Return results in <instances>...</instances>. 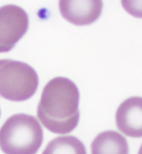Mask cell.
I'll list each match as a JSON object with an SVG mask.
<instances>
[{"label": "cell", "mask_w": 142, "mask_h": 154, "mask_svg": "<svg viewBox=\"0 0 142 154\" xmlns=\"http://www.w3.org/2000/svg\"><path fill=\"white\" fill-rule=\"evenodd\" d=\"M138 154H142V144L141 146H140V149H139Z\"/></svg>", "instance_id": "obj_10"}, {"label": "cell", "mask_w": 142, "mask_h": 154, "mask_svg": "<svg viewBox=\"0 0 142 154\" xmlns=\"http://www.w3.org/2000/svg\"><path fill=\"white\" fill-rule=\"evenodd\" d=\"M42 154H87L84 143L74 136L58 137L48 143Z\"/></svg>", "instance_id": "obj_8"}, {"label": "cell", "mask_w": 142, "mask_h": 154, "mask_svg": "<svg viewBox=\"0 0 142 154\" xmlns=\"http://www.w3.org/2000/svg\"><path fill=\"white\" fill-rule=\"evenodd\" d=\"M121 4L131 15L142 19V1H122Z\"/></svg>", "instance_id": "obj_9"}, {"label": "cell", "mask_w": 142, "mask_h": 154, "mask_svg": "<svg viewBox=\"0 0 142 154\" xmlns=\"http://www.w3.org/2000/svg\"><path fill=\"white\" fill-rule=\"evenodd\" d=\"M29 16L25 10L14 4L0 7V53L13 50L26 34Z\"/></svg>", "instance_id": "obj_4"}, {"label": "cell", "mask_w": 142, "mask_h": 154, "mask_svg": "<svg viewBox=\"0 0 142 154\" xmlns=\"http://www.w3.org/2000/svg\"><path fill=\"white\" fill-rule=\"evenodd\" d=\"M79 103L77 85L68 78L55 77L43 90L37 108L38 118L51 132L68 134L79 123Z\"/></svg>", "instance_id": "obj_1"}, {"label": "cell", "mask_w": 142, "mask_h": 154, "mask_svg": "<svg viewBox=\"0 0 142 154\" xmlns=\"http://www.w3.org/2000/svg\"><path fill=\"white\" fill-rule=\"evenodd\" d=\"M63 18L75 25H89L100 18L103 9L102 1H59Z\"/></svg>", "instance_id": "obj_6"}, {"label": "cell", "mask_w": 142, "mask_h": 154, "mask_svg": "<svg viewBox=\"0 0 142 154\" xmlns=\"http://www.w3.org/2000/svg\"><path fill=\"white\" fill-rule=\"evenodd\" d=\"M91 154H129L126 138L115 131H105L91 143Z\"/></svg>", "instance_id": "obj_7"}, {"label": "cell", "mask_w": 142, "mask_h": 154, "mask_svg": "<svg viewBox=\"0 0 142 154\" xmlns=\"http://www.w3.org/2000/svg\"><path fill=\"white\" fill-rule=\"evenodd\" d=\"M38 86V74L32 66L18 60H0V97L24 101L35 95Z\"/></svg>", "instance_id": "obj_3"}, {"label": "cell", "mask_w": 142, "mask_h": 154, "mask_svg": "<svg viewBox=\"0 0 142 154\" xmlns=\"http://www.w3.org/2000/svg\"><path fill=\"white\" fill-rule=\"evenodd\" d=\"M116 126L131 137H142V97L132 96L124 100L115 113Z\"/></svg>", "instance_id": "obj_5"}, {"label": "cell", "mask_w": 142, "mask_h": 154, "mask_svg": "<svg viewBox=\"0 0 142 154\" xmlns=\"http://www.w3.org/2000/svg\"><path fill=\"white\" fill-rule=\"evenodd\" d=\"M0 115H1V111H0Z\"/></svg>", "instance_id": "obj_11"}, {"label": "cell", "mask_w": 142, "mask_h": 154, "mask_svg": "<svg viewBox=\"0 0 142 154\" xmlns=\"http://www.w3.org/2000/svg\"><path fill=\"white\" fill-rule=\"evenodd\" d=\"M43 140L41 125L28 114L11 116L0 128V149L5 154H36Z\"/></svg>", "instance_id": "obj_2"}]
</instances>
